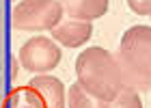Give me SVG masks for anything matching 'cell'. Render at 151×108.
<instances>
[{
  "label": "cell",
  "mask_w": 151,
  "mask_h": 108,
  "mask_svg": "<svg viewBox=\"0 0 151 108\" xmlns=\"http://www.w3.org/2000/svg\"><path fill=\"white\" fill-rule=\"evenodd\" d=\"M24 69L32 73H47L60 63V48L52 37H30L17 52Z\"/></svg>",
  "instance_id": "277c9868"
},
{
  "label": "cell",
  "mask_w": 151,
  "mask_h": 108,
  "mask_svg": "<svg viewBox=\"0 0 151 108\" xmlns=\"http://www.w3.org/2000/svg\"><path fill=\"white\" fill-rule=\"evenodd\" d=\"M60 2L71 19H84V22H93L108 11V0H60Z\"/></svg>",
  "instance_id": "52a82bcc"
},
{
  "label": "cell",
  "mask_w": 151,
  "mask_h": 108,
  "mask_svg": "<svg viewBox=\"0 0 151 108\" xmlns=\"http://www.w3.org/2000/svg\"><path fill=\"white\" fill-rule=\"evenodd\" d=\"M93 35V24L84 19H65L50 30V37L63 48H80Z\"/></svg>",
  "instance_id": "5b68a950"
},
{
  "label": "cell",
  "mask_w": 151,
  "mask_h": 108,
  "mask_svg": "<svg viewBox=\"0 0 151 108\" xmlns=\"http://www.w3.org/2000/svg\"><path fill=\"white\" fill-rule=\"evenodd\" d=\"M127 6L136 15H149L151 17V0H127Z\"/></svg>",
  "instance_id": "8fae6325"
},
{
  "label": "cell",
  "mask_w": 151,
  "mask_h": 108,
  "mask_svg": "<svg viewBox=\"0 0 151 108\" xmlns=\"http://www.w3.org/2000/svg\"><path fill=\"white\" fill-rule=\"evenodd\" d=\"M28 84L41 93V97L45 99L47 108H67V89L63 86V82L56 76L37 73Z\"/></svg>",
  "instance_id": "8992f818"
},
{
  "label": "cell",
  "mask_w": 151,
  "mask_h": 108,
  "mask_svg": "<svg viewBox=\"0 0 151 108\" xmlns=\"http://www.w3.org/2000/svg\"><path fill=\"white\" fill-rule=\"evenodd\" d=\"M104 108H142V102H140V95L136 89L123 86L112 99L104 102Z\"/></svg>",
  "instance_id": "30bf717a"
},
{
  "label": "cell",
  "mask_w": 151,
  "mask_h": 108,
  "mask_svg": "<svg viewBox=\"0 0 151 108\" xmlns=\"http://www.w3.org/2000/svg\"><path fill=\"white\" fill-rule=\"evenodd\" d=\"M67 108H104V102L91 95L80 82H76L67 89Z\"/></svg>",
  "instance_id": "9c48e42d"
},
{
  "label": "cell",
  "mask_w": 151,
  "mask_h": 108,
  "mask_svg": "<svg viewBox=\"0 0 151 108\" xmlns=\"http://www.w3.org/2000/svg\"><path fill=\"white\" fill-rule=\"evenodd\" d=\"M76 78L91 95L99 97L101 102L112 99L123 86V80L116 54H110L106 48H86L76 58Z\"/></svg>",
  "instance_id": "6da1fadb"
},
{
  "label": "cell",
  "mask_w": 151,
  "mask_h": 108,
  "mask_svg": "<svg viewBox=\"0 0 151 108\" xmlns=\"http://www.w3.org/2000/svg\"><path fill=\"white\" fill-rule=\"evenodd\" d=\"M125 86L136 91L151 89V26H132L123 32L116 52Z\"/></svg>",
  "instance_id": "7a4b0ae2"
},
{
  "label": "cell",
  "mask_w": 151,
  "mask_h": 108,
  "mask_svg": "<svg viewBox=\"0 0 151 108\" xmlns=\"http://www.w3.org/2000/svg\"><path fill=\"white\" fill-rule=\"evenodd\" d=\"M60 0H22L11 11V28L26 32L52 30L63 22Z\"/></svg>",
  "instance_id": "3957f363"
},
{
  "label": "cell",
  "mask_w": 151,
  "mask_h": 108,
  "mask_svg": "<svg viewBox=\"0 0 151 108\" xmlns=\"http://www.w3.org/2000/svg\"><path fill=\"white\" fill-rule=\"evenodd\" d=\"M19 65H22V63H19L17 54H15V56H11V82L17 78V67H19Z\"/></svg>",
  "instance_id": "7c38bea8"
},
{
  "label": "cell",
  "mask_w": 151,
  "mask_h": 108,
  "mask_svg": "<svg viewBox=\"0 0 151 108\" xmlns=\"http://www.w3.org/2000/svg\"><path fill=\"white\" fill-rule=\"evenodd\" d=\"M2 108H47V106L41 93L32 89L30 84H26V86H15L6 93Z\"/></svg>",
  "instance_id": "ba28073f"
}]
</instances>
